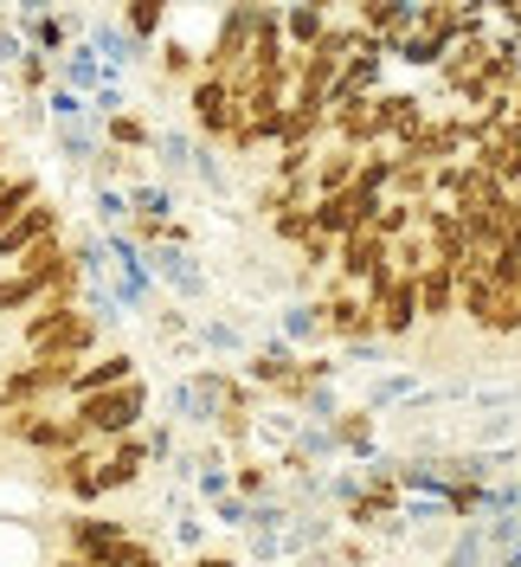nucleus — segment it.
Listing matches in <instances>:
<instances>
[{
    "instance_id": "f257e3e1",
    "label": "nucleus",
    "mask_w": 521,
    "mask_h": 567,
    "mask_svg": "<svg viewBox=\"0 0 521 567\" xmlns=\"http://www.w3.org/2000/svg\"><path fill=\"white\" fill-rule=\"evenodd\" d=\"M71 413L91 425V439H129V432L148 420V388H142V374H136V381H123V388L71 400Z\"/></svg>"
},
{
    "instance_id": "f03ea898",
    "label": "nucleus",
    "mask_w": 521,
    "mask_h": 567,
    "mask_svg": "<svg viewBox=\"0 0 521 567\" xmlns=\"http://www.w3.org/2000/svg\"><path fill=\"white\" fill-rule=\"evenodd\" d=\"M71 374L77 368H65V361H20L7 381H0V413H13V406H45L52 393H65L71 388Z\"/></svg>"
},
{
    "instance_id": "7ed1b4c3",
    "label": "nucleus",
    "mask_w": 521,
    "mask_h": 567,
    "mask_svg": "<svg viewBox=\"0 0 521 567\" xmlns=\"http://www.w3.org/2000/svg\"><path fill=\"white\" fill-rule=\"evenodd\" d=\"M367 297V310H374V329H381V342H413L418 329V284L413 278H393L386 290H361Z\"/></svg>"
},
{
    "instance_id": "20e7f679",
    "label": "nucleus",
    "mask_w": 521,
    "mask_h": 567,
    "mask_svg": "<svg viewBox=\"0 0 521 567\" xmlns=\"http://www.w3.org/2000/svg\"><path fill=\"white\" fill-rule=\"evenodd\" d=\"M187 110H194V123H200L212 142H232V130L244 123V104L232 97L226 78H194V84H187Z\"/></svg>"
},
{
    "instance_id": "39448f33",
    "label": "nucleus",
    "mask_w": 521,
    "mask_h": 567,
    "mask_svg": "<svg viewBox=\"0 0 521 567\" xmlns=\"http://www.w3.org/2000/svg\"><path fill=\"white\" fill-rule=\"evenodd\" d=\"M322 329H329L342 349H354V342H381L374 310H367L361 290H322Z\"/></svg>"
},
{
    "instance_id": "423d86ee",
    "label": "nucleus",
    "mask_w": 521,
    "mask_h": 567,
    "mask_svg": "<svg viewBox=\"0 0 521 567\" xmlns=\"http://www.w3.org/2000/svg\"><path fill=\"white\" fill-rule=\"evenodd\" d=\"M329 136L347 142V148H381V110H374V97H347V91H335L329 97Z\"/></svg>"
},
{
    "instance_id": "0eeeda50",
    "label": "nucleus",
    "mask_w": 521,
    "mask_h": 567,
    "mask_svg": "<svg viewBox=\"0 0 521 567\" xmlns=\"http://www.w3.org/2000/svg\"><path fill=\"white\" fill-rule=\"evenodd\" d=\"M97 336H104V322L91 317V310H71V317L59 322V329H52V336H45L33 354H39V361H65V368H84V361L97 354Z\"/></svg>"
},
{
    "instance_id": "6e6552de",
    "label": "nucleus",
    "mask_w": 521,
    "mask_h": 567,
    "mask_svg": "<svg viewBox=\"0 0 521 567\" xmlns=\"http://www.w3.org/2000/svg\"><path fill=\"white\" fill-rule=\"evenodd\" d=\"M386 265H393V246H386L374 226H367V233H347L342 251H335V278H342L347 290H361V284L374 278V271H386Z\"/></svg>"
},
{
    "instance_id": "1a4fd4ad",
    "label": "nucleus",
    "mask_w": 521,
    "mask_h": 567,
    "mask_svg": "<svg viewBox=\"0 0 521 567\" xmlns=\"http://www.w3.org/2000/svg\"><path fill=\"white\" fill-rule=\"evenodd\" d=\"M65 548L77 561H104V555H123L129 548V529L110 523V516H65Z\"/></svg>"
},
{
    "instance_id": "9d476101",
    "label": "nucleus",
    "mask_w": 521,
    "mask_h": 567,
    "mask_svg": "<svg viewBox=\"0 0 521 567\" xmlns=\"http://www.w3.org/2000/svg\"><path fill=\"white\" fill-rule=\"evenodd\" d=\"M142 471H148V439L142 432H129V439H110L104 464H97V491H129V484H142Z\"/></svg>"
},
{
    "instance_id": "9b49d317",
    "label": "nucleus",
    "mask_w": 521,
    "mask_h": 567,
    "mask_svg": "<svg viewBox=\"0 0 521 567\" xmlns=\"http://www.w3.org/2000/svg\"><path fill=\"white\" fill-rule=\"evenodd\" d=\"M374 110H381V136H386V148H406V142L425 130V97H413V91H381L374 97Z\"/></svg>"
},
{
    "instance_id": "f8f14e48",
    "label": "nucleus",
    "mask_w": 521,
    "mask_h": 567,
    "mask_svg": "<svg viewBox=\"0 0 521 567\" xmlns=\"http://www.w3.org/2000/svg\"><path fill=\"white\" fill-rule=\"evenodd\" d=\"M123 381H136V354L129 349H104V354H91L77 374H71V400H84V393H104V388H123Z\"/></svg>"
},
{
    "instance_id": "ddd939ff",
    "label": "nucleus",
    "mask_w": 521,
    "mask_h": 567,
    "mask_svg": "<svg viewBox=\"0 0 521 567\" xmlns=\"http://www.w3.org/2000/svg\"><path fill=\"white\" fill-rule=\"evenodd\" d=\"M59 219H65V213H59V207H52V200H45V194H39L33 207H27V213H20V219H13V226H7V233H0V258L13 265L20 251H33L39 239H52V233H59Z\"/></svg>"
},
{
    "instance_id": "4468645a",
    "label": "nucleus",
    "mask_w": 521,
    "mask_h": 567,
    "mask_svg": "<svg viewBox=\"0 0 521 567\" xmlns=\"http://www.w3.org/2000/svg\"><path fill=\"white\" fill-rule=\"evenodd\" d=\"M418 322H431V329H445V322L457 317V278L445 271V265H425L418 271Z\"/></svg>"
},
{
    "instance_id": "2eb2a0df",
    "label": "nucleus",
    "mask_w": 521,
    "mask_h": 567,
    "mask_svg": "<svg viewBox=\"0 0 521 567\" xmlns=\"http://www.w3.org/2000/svg\"><path fill=\"white\" fill-rule=\"evenodd\" d=\"M354 168H361V148H347V142H329L322 155H315V194H342L354 187Z\"/></svg>"
},
{
    "instance_id": "dca6fc26",
    "label": "nucleus",
    "mask_w": 521,
    "mask_h": 567,
    "mask_svg": "<svg viewBox=\"0 0 521 567\" xmlns=\"http://www.w3.org/2000/svg\"><path fill=\"white\" fill-rule=\"evenodd\" d=\"M329 27H335L329 13H315V7H303V0H283V45H290V52H310Z\"/></svg>"
},
{
    "instance_id": "f3484780",
    "label": "nucleus",
    "mask_w": 521,
    "mask_h": 567,
    "mask_svg": "<svg viewBox=\"0 0 521 567\" xmlns=\"http://www.w3.org/2000/svg\"><path fill=\"white\" fill-rule=\"evenodd\" d=\"M393 162H399V148H361V168H354V187L361 194H374V200H386L393 194Z\"/></svg>"
},
{
    "instance_id": "a211bd4d",
    "label": "nucleus",
    "mask_w": 521,
    "mask_h": 567,
    "mask_svg": "<svg viewBox=\"0 0 521 567\" xmlns=\"http://www.w3.org/2000/svg\"><path fill=\"white\" fill-rule=\"evenodd\" d=\"M374 439H381V425H374V406H361V413H342V420H335V452L374 458Z\"/></svg>"
},
{
    "instance_id": "6ab92c4d",
    "label": "nucleus",
    "mask_w": 521,
    "mask_h": 567,
    "mask_svg": "<svg viewBox=\"0 0 521 567\" xmlns=\"http://www.w3.org/2000/svg\"><path fill=\"white\" fill-rule=\"evenodd\" d=\"M347 529H399V503L393 496H374V491H361L354 503H347V516H342Z\"/></svg>"
},
{
    "instance_id": "aec40b11",
    "label": "nucleus",
    "mask_w": 521,
    "mask_h": 567,
    "mask_svg": "<svg viewBox=\"0 0 521 567\" xmlns=\"http://www.w3.org/2000/svg\"><path fill=\"white\" fill-rule=\"evenodd\" d=\"M431 162H413V155H399L393 162V200H431Z\"/></svg>"
},
{
    "instance_id": "412c9836",
    "label": "nucleus",
    "mask_w": 521,
    "mask_h": 567,
    "mask_svg": "<svg viewBox=\"0 0 521 567\" xmlns=\"http://www.w3.org/2000/svg\"><path fill=\"white\" fill-rule=\"evenodd\" d=\"M445 52H451V39H438V33H418V27H413L406 39H399V45H393V59H399V65H413V71L438 65Z\"/></svg>"
},
{
    "instance_id": "4be33fe9",
    "label": "nucleus",
    "mask_w": 521,
    "mask_h": 567,
    "mask_svg": "<svg viewBox=\"0 0 521 567\" xmlns=\"http://www.w3.org/2000/svg\"><path fill=\"white\" fill-rule=\"evenodd\" d=\"M381 65H386V59L354 52V59L342 65V84H335V91H347V97H381Z\"/></svg>"
},
{
    "instance_id": "5701e85b",
    "label": "nucleus",
    "mask_w": 521,
    "mask_h": 567,
    "mask_svg": "<svg viewBox=\"0 0 521 567\" xmlns=\"http://www.w3.org/2000/svg\"><path fill=\"white\" fill-rule=\"evenodd\" d=\"M438 503H445V516H457V523H477V516H489V484H451Z\"/></svg>"
},
{
    "instance_id": "b1692460",
    "label": "nucleus",
    "mask_w": 521,
    "mask_h": 567,
    "mask_svg": "<svg viewBox=\"0 0 521 567\" xmlns=\"http://www.w3.org/2000/svg\"><path fill=\"white\" fill-rule=\"evenodd\" d=\"M168 7L174 0H129V7H123V27H129L136 39H155L161 27H168Z\"/></svg>"
},
{
    "instance_id": "393cba45",
    "label": "nucleus",
    "mask_w": 521,
    "mask_h": 567,
    "mask_svg": "<svg viewBox=\"0 0 521 567\" xmlns=\"http://www.w3.org/2000/svg\"><path fill=\"white\" fill-rule=\"evenodd\" d=\"M161 71H168L174 84H194V78H200V52L180 45V39H168V45H161Z\"/></svg>"
},
{
    "instance_id": "a878e982",
    "label": "nucleus",
    "mask_w": 521,
    "mask_h": 567,
    "mask_svg": "<svg viewBox=\"0 0 521 567\" xmlns=\"http://www.w3.org/2000/svg\"><path fill=\"white\" fill-rule=\"evenodd\" d=\"M271 233H278L283 246H303V239H310V233H315L310 207H278V213H271Z\"/></svg>"
},
{
    "instance_id": "bb28decb",
    "label": "nucleus",
    "mask_w": 521,
    "mask_h": 567,
    "mask_svg": "<svg viewBox=\"0 0 521 567\" xmlns=\"http://www.w3.org/2000/svg\"><path fill=\"white\" fill-rule=\"evenodd\" d=\"M39 297H45V290H39L33 278H20V271H7V278H0V317H7V310H33Z\"/></svg>"
},
{
    "instance_id": "cd10ccee",
    "label": "nucleus",
    "mask_w": 521,
    "mask_h": 567,
    "mask_svg": "<svg viewBox=\"0 0 521 567\" xmlns=\"http://www.w3.org/2000/svg\"><path fill=\"white\" fill-rule=\"evenodd\" d=\"M110 142H116V148H148V123L116 110V116H110Z\"/></svg>"
},
{
    "instance_id": "c85d7f7f",
    "label": "nucleus",
    "mask_w": 521,
    "mask_h": 567,
    "mask_svg": "<svg viewBox=\"0 0 521 567\" xmlns=\"http://www.w3.org/2000/svg\"><path fill=\"white\" fill-rule=\"evenodd\" d=\"M232 484H239V496H264V491H271V471H264V464H239V477H232Z\"/></svg>"
},
{
    "instance_id": "c756f323",
    "label": "nucleus",
    "mask_w": 521,
    "mask_h": 567,
    "mask_svg": "<svg viewBox=\"0 0 521 567\" xmlns=\"http://www.w3.org/2000/svg\"><path fill=\"white\" fill-rule=\"evenodd\" d=\"M502 251H521V207L515 200L502 207Z\"/></svg>"
},
{
    "instance_id": "7c9ffc66",
    "label": "nucleus",
    "mask_w": 521,
    "mask_h": 567,
    "mask_svg": "<svg viewBox=\"0 0 521 567\" xmlns=\"http://www.w3.org/2000/svg\"><path fill=\"white\" fill-rule=\"evenodd\" d=\"M123 567H161V555H155L148 542H129V548H123Z\"/></svg>"
},
{
    "instance_id": "2f4dec72",
    "label": "nucleus",
    "mask_w": 521,
    "mask_h": 567,
    "mask_svg": "<svg viewBox=\"0 0 521 567\" xmlns=\"http://www.w3.org/2000/svg\"><path fill=\"white\" fill-rule=\"evenodd\" d=\"M20 78H27V91H39V84H45V59H39V52L33 59H20Z\"/></svg>"
},
{
    "instance_id": "473e14b6",
    "label": "nucleus",
    "mask_w": 521,
    "mask_h": 567,
    "mask_svg": "<svg viewBox=\"0 0 521 567\" xmlns=\"http://www.w3.org/2000/svg\"><path fill=\"white\" fill-rule=\"evenodd\" d=\"M187 567H239L232 555H200V561H187Z\"/></svg>"
},
{
    "instance_id": "72a5a7b5",
    "label": "nucleus",
    "mask_w": 521,
    "mask_h": 567,
    "mask_svg": "<svg viewBox=\"0 0 521 567\" xmlns=\"http://www.w3.org/2000/svg\"><path fill=\"white\" fill-rule=\"evenodd\" d=\"M303 7H315V13H335V7H354V0H303Z\"/></svg>"
},
{
    "instance_id": "f704fd0d",
    "label": "nucleus",
    "mask_w": 521,
    "mask_h": 567,
    "mask_svg": "<svg viewBox=\"0 0 521 567\" xmlns=\"http://www.w3.org/2000/svg\"><path fill=\"white\" fill-rule=\"evenodd\" d=\"M232 7H271V0H232Z\"/></svg>"
},
{
    "instance_id": "c9c22d12",
    "label": "nucleus",
    "mask_w": 521,
    "mask_h": 567,
    "mask_svg": "<svg viewBox=\"0 0 521 567\" xmlns=\"http://www.w3.org/2000/svg\"><path fill=\"white\" fill-rule=\"evenodd\" d=\"M0 155H7V142H0Z\"/></svg>"
}]
</instances>
